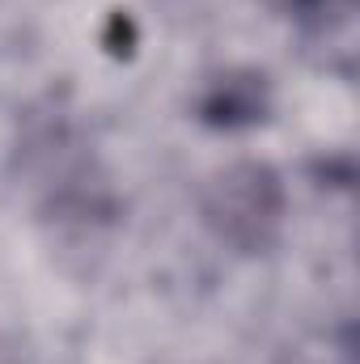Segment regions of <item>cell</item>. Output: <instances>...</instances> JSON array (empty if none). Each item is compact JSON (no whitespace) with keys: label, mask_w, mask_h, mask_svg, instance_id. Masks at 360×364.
Masks as SVG:
<instances>
[{"label":"cell","mask_w":360,"mask_h":364,"mask_svg":"<svg viewBox=\"0 0 360 364\" xmlns=\"http://www.w3.org/2000/svg\"><path fill=\"white\" fill-rule=\"evenodd\" d=\"M280 212H284L280 178L255 161H242V166H229L225 174H216L208 186V199H203L208 225L242 250L268 246L280 225Z\"/></svg>","instance_id":"1"},{"label":"cell","mask_w":360,"mask_h":364,"mask_svg":"<svg viewBox=\"0 0 360 364\" xmlns=\"http://www.w3.org/2000/svg\"><path fill=\"white\" fill-rule=\"evenodd\" d=\"M263 110H268V85L255 73H229V77L212 81L199 102V119L208 127H225V132L259 123Z\"/></svg>","instance_id":"2"},{"label":"cell","mask_w":360,"mask_h":364,"mask_svg":"<svg viewBox=\"0 0 360 364\" xmlns=\"http://www.w3.org/2000/svg\"><path fill=\"white\" fill-rule=\"evenodd\" d=\"M301 17H331V13H344L348 0H288Z\"/></svg>","instance_id":"3"}]
</instances>
